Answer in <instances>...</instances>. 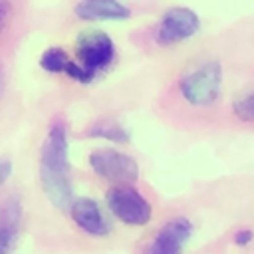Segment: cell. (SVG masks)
Here are the masks:
<instances>
[{
	"label": "cell",
	"mask_w": 254,
	"mask_h": 254,
	"mask_svg": "<svg viewBox=\"0 0 254 254\" xmlns=\"http://www.w3.org/2000/svg\"><path fill=\"white\" fill-rule=\"evenodd\" d=\"M40 185L48 200L60 208L69 210L73 204V187L69 175V143L64 121H54L48 127L40 149Z\"/></svg>",
	"instance_id": "cell-1"
},
{
	"label": "cell",
	"mask_w": 254,
	"mask_h": 254,
	"mask_svg": "<svg viewBox=\"0 0 254 254\" xmlns=\"http://www.w3.org/2000/svg\"><path fill=\"white\" fill-rule=\"evenodd\" d=\"M115 44L103 30H83L75 40V60H71L65 75L79 83H91L99 71L111 65Z\"/></svg>",
	"instance_id": "cell-2"
},
{
	"label": "cell",
	"mask_w": 254,
	"mask_h": 254,
	"mask_svg": "<svg viewBox=\"0 0 254 254\" xmlns=\"http://www.w3.org/2000/svg\"><path fill=\"white\" fill-rule=\"evenodd\" d=\"M179 91L183 99L194 107L212 105L222 91V65L214 60H208L189 69L179 79Z\"/></svg>",
	"instance_id": "cell-3"
},
{
	"label": "cell",
	"mask_w": 254,
	"mask_h": 254,
	"mask_svg": "<svg viewBox=\"0 0 254 254\" xmlns=\"http://www.w3.org/2000/svg\"><path fill=\"white\" fill-rule=\"evenodd\" d=\"M87 161H89L91 171L97 177H101L117 187H131V183H135L139 179L137 161L117 149H111V147L95 149L89 153Z\"/></svg>",
	"instance_id": "cell-4"
},
{
	"label": "cell",
	"mask_w": 254,
	"mask_h": 254,
	"mask_svg": "<svg viewBox=\"0 0 254 254\" xmlns=\"http://www.w3.org/2000/svg\"><path fill=\"white\" fill-rule=\"evenodd\" d=\"M109 212L127 226H145L153 216V206L133 187H113L105 194Z\"/></svg>",
	"instance_id": "cell-5"
},
{
	"label": "cell",
	"mask_w": 254,
	"mask_h": 254,
	"mask_svg": "<svg viewBox=\"0 0 254 254\" xmlns=\"http://www.w3.org/2000/svg\"><path fill=\"white\" fill-rule=\"evenodd\" d=\"M198 30H200V20L194 10L187 6H173L161 16L155 28V40L161 46H173L192 38Z\"/></svg>",
	"instance_id": "cell-6"
},
{
	"label": "cell",
	"mask_w": 254,
	"mask_h": 254,
	"mask_svg": "<svg viewBox=\"0 0 254 254\" xmlns=\"http://www.w3.org/2000/svg\"><path fill=\"white\" fill-rule=\"evenodd\" d=\"M190 236H192L190 220L185 216H175L157 230L145 254H183V248Z\"/></svg>",
	"instance_id": "cell-7"
},
{
	"label": "cell",
	"mask_w": 254,
	"mask_h": 254,
	"mask_svg": "<svg viewBox=\"0 0 254 254\" xmlns=\"http://www.w3.org/2000/svg\"><path fill=\"white\" fill-rule=\"evenodd\" d=\"M69 214H71L73 222L77 224V228H81L89 236L103 238L111 232V224H109L107 216L103 214L101 206L89 196L75 198L69 208Z\"/></svg>",
	"instance_id": "cell-8"
},
{
	"label": "cell",
	"mask_w": 254,
	"mask_h": 254,
	"mask_svg": "<svg viewBox=\"0 0 254 254\" xmlns=\"http://www.w3.org/2000/svg\"><path fill=\"white\" fill-rule=\"evenodd\" d=\"M73 14L85 22H107V20H127L131 16L129 6L117 0H83L73 6Z\"/></svg>",
	"instance_id": "cell-9"
},
{
	"label": "cell",
	"mask_w": 254,
	"mask_h": 254,
	"mask_svg": "<svg viewBox=\"0 0 254 254\" xmlns=\"http://www.w3.org/2000/svg\"><path fill=\"white\" fill-rule=\"evenodd\" d=\"M85 135L91 137V139H105V141H109V143H119V145H121V143H127V141L131 139L129 131H127L123 125H119V123H115V121H109V119L95 121L93 125L87 127Z\"/></svg>",
	"instance_id": "cell-10"
},
{
	"label": "cell",
	"mask_w": 254,
	"mask_h": 254,
	"mask_svg": "<svg viewBox=\"0 0 254 254\" xmlns=\"http://www.w3.org/2000/svg\"><path fill=\"white\" fill-rule=\"evenodd\" d=\"M69 64H71L69 56L60 46L48 48L42 54V58H40V67L46 69V71H50V73H65L67 67H69Z\"/></svg>",
	"instance_id": "cell-11"
},
{
	"label": "cell",
	"mask_w": 254,
	"mask_h": 254,
	"mask_svg": "<svg viewBox=\"0 0 254 254\" xmlns=\"http://www.w3.org/2000/svg\"><path fill=\"white\" fill-rule=\"evenodd\" d=\"M232 113L244 123H254V87L246 89V91H242L240 95L234 97Z\"/></svg>",
	"instance_id": "cell-12"
},
{
	"label": "cell",
	"mask_w": 254,
	"mask_h": 254,
	"mask_svg": "<svg viewBox=\"0 0 254 254\" xmlns=\"http://www.w3.org/2000/svg\"><path fill=\"white\" fill-rule=\"evenodd\" d=\"M22 220V204L18 196H6L0 202V224H12V226H20Z\"/></svg>",
	"instance_id": "cell-13"
},
{
	"label": "cell",
	"mask_w": 254,
	"mask_h": 254,
	"mask_svg": "<svg viewBox=\"0 0 254 254\" xmlns=\"http://www.w3.org/2000/svg\"><path fill=\"white\" fill-rule=\"evenodd\" d=\"M18 238V226L0 224V254H10Z\"/></svg>",
	"instance_id": "cell-14"
},
{
	"label": "cell",
	"mask_w": 254,
	"mask_h": 254,
	"mask_svg": "<svg viewBox=\"0 0 254 254\" xmlns=\"http://www.w3.org/2000/svg\"><path fill=\"white\" fill-rule=\"evenodd\" d=\"M10 175H12V161L10 159H0V189L6 185Z\"/></svg>",
	"instance_id": "cell-15"
},
{
	"label": "cell",
	"mask_w": 254,
	"mask_h": 254,
	"mask_svg": "<svg viewBox=\"0 0 254 254\" xmlns=\"http://www.w3.org/2000/svg\"><path fill=\"white\" fill-rule=\"evenodd\" d=\"M252 238H254V232H252V230H238V232L234 234V244L246 246V244L252 242Z\"/></svg>",
	"instance_id": "cell-16"
},
{
	"label": "cell",
	"mask_w": 254,
	"mask_h": 254,
	"mask_svg": "<svg viewBox=\"0 0 254 254\" xmlns=\"http://www.w3.org/2000/svg\"><path fill=\"white\" fill-rule=\"evenodd\" d=\"M2 20H4V4H0V24H2Z\"/></svg>",
	"instance_id": "cell-17"
}]
</instances>
